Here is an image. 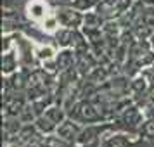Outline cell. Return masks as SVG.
<instances>
[{
	"mask_svg": "<svg viewBox=\"0 0 154 147\" xmlns=\"http://www.w3.org/2000/svg\"><path fill=\"white\" fill-rule=\"evenodd\" d=\"M68 116L82 125H92V123H102L106 121V116L102 109L92 100H78L71 109H68Z\"/></svg>",
	"mask_w": 154,
	"mask_h": 147,
	"instance_id": "1",
	"label": "cell"
},
{
	"mask_svg": "<svg viewBox=\"0 0 154 147\" xmlns=\"http://www.w3.org/2000/svg\"><path fill=\"white\" fill-rule=\"evenodd\" d=\"M112 132V130H109ZM106 132L102 135V142H100V147H135L139 144V140L142 139L139 133H132V132H118L109 133Z\"/></svg>",
	"mask_w": 154,
	"mask_h": 147,
	"instance_id": "2",
	"label": "cell"
},
{
	"mask_svg": "<svg viewBox=\"0 0 154 147\" xmlns=\"http://www.w3.org/2000/svg\"><path fill=\"white\" fill-rule=\"evenodd\" d=\"M57 21L61 24V28H69V29H80L83 26L85 21V14L76 11L71 5H64V7H57L54 9Z\"/></svg>",
	"mask_w": 154,
	"mask_h": 147,
	"instance_id": "3",
	"label": "cell"
},
{
	"mask_svg": "<svg viewBox=\"0 0 154 147\" xmlns=\"http://www.w3.org/2000/svg\"><path fill=\"white\" fill-rule=\"evenodd\" d=\"M24 12H26V17L33 24L42 26L43 21L54 12V9H50V5L45 0H29L26 4V7H24Z\"/></svg>",
	"mask_w": 154,
	"mask_h": 147,
	"instance_id": "4",
	"label": "cell"
},
{
	"mask_svg": "<svg viewBox=\"0 0 154 147\" xmlns=\"http://www.w3.org/2000/svg\"><path fill=\"white\" fill-rule=\"evenodd\" d=\"M82 128H83L82 123H78V121H75L73 118L68 116L61 125L57 126L56 135L59 137V139L66 140L68 144H75L76 139H78V135H80V132H82Z\"/></svg>",
	"mask_w": 154,
	"mask_h": 147,
	"instance_id": "5",
	"label": "cell"
},
{
	"mask_svg": "<svg viewBox=\"0 0 154 147\" xmlns=\"http://www.w3.org/2000/svg\"><path fill=\"white\" fill-rule=\"evenodd\" d=\"M21 68V61H19V56H17V50L11 49L7 52H2V75L4 76H9Z\"/></svg>",
	"mask_w": 154,
	"mask_h": 147,
	"instance_id": "6",
	"label": "cell"
},
{
	"mask_svg": "<svg viewBox=\"0 0 154 147\" xmlns=\"http://www.w3.org/2000/svg\"><path fill=\"white\" fill-rule=\"evenodd\" d=\"M75 57H76V52L75 49H61L56 56V63L57 68H59V73L69 69L75 66Z\"/></svg>",
	"mask_w": 154,
	"mask_h": 147,
	"instance_id": "7",
	"label": "cell"
},
{
	"mask_svg": "<svg viewBox=\"0 0 154 147\" xmlns=\"http://www.w3.org/2000/svg\"><path fill=\"white\" fill-rule=\"evenodd\" d=\"M45 116L49 119H52L54 123H56L57 126L63 123L64 119L68 118V111L64 109V106H61V104H52V106H49L47 109H45V112H43Z\"/></svg>",
	"mask_w": 154,
	"mask_h": 147,
	"instance_id": "8",
	"label": "cell"
},
{
	"mask_svg": "<svg viewBox=\"0 0 154 147\" xmlns=\"http://www.w3.org/2000/svg\"><path fill=\"white\" fill-rule=\"evenodd\" d=\"M35 56H36V59L40 61V64H42L43 61L54 59V57L57 56V52L52 45H49V43H38V45L35 43Z\"/></svg>",
	"mask_w": 154,
	"mask_h": 147,
	"instance_id": "9",
	"label": "cell"
},
{
	"mask_svg": "<svg viewBox=\"0 0 154 147\" xmlns=\"http://www.w3.org/2000/svg\"><path fill=\"white\" fill-rule=\"evenodd\" d=\"M35 126L38 128V132L42 133V135H52V133H56V130H57V125L52 119L47 118L45 114H42V116H38V118L35 119Z\"/></svg>",
	"mask_w": 154,
	"mask_h": 147,
	"instance_id": "10",
	"label": "cell"
},
{
	"mask_svg": "<svg viewBox=\"0 0 154 147\" xmlns=\"http://www.w3.org/2000/svg\"><path fill=\"white\" fill-rule=\"evenodd\" d=\"M99 2L100 0H71L69 5L75 7L76 11H80V12H90V11L97 9Z\"/></svg>",
	"mask_w": 154,
	"mask_h": 147,
	"instance_id": "11",
	"label": "cell"
},
{
	"mask_svg": "<svg viewBox=\"0 0 154 147\" xmlns=\"http://www.w3.org/2000/svg\"><path fill=\"white\" fill-rule=\"evenodd\" d=\"M140 137H144V139H154V118H147L142 126H140Z\"/></svg>",
	"mask_w": 154,
	"mask_h": 147,
	"instance_id": "12",
	"label": "cell"
},
{
	"mask_svg": "<svg viewBox=\"0 0 154 147\" xmlns=\"http://www.w3.org/2000/svg\"><path fill=\"white\" fill-rule=\"evenodd\" d=\"M142 73H144V75H146V76L149 78L151 85H154V68H151V66H149V69H144Z\"/></svg>",
	"mask_w": 154,
	"mask_h": 147,
	"instance_id": "13",
	"label": "cell"
},
{
	"mask_svg": "<svg viewBox=\"0 0 154 147\" xmlns=\"http://www.w3.org/2000/svg\"><path fill=\"white\" fill-rule=\"evenodd\" d=\"M149 42H151V47H152V50H154V33L151 35V38H149Z\"/></svg>",
	"mask_w": 154,
	"mask_h": 147,
	"instance_id": "14",
	"label": "cell"
},
{
	"mask_svg": "<svg viewBox=\"0 0 154 147\" xmlns=\"http://www.w3.org/2000/svg\"><path fill=\"white\" fill-rule=\"evenodd\" d=\"M151 68H154V63H152V66H151Z\"/></svg>",
	"mask_w": 154,
	"mask_h": 147,
	"instance_id": "15",
	"label": "cell"
}]
</instances>
